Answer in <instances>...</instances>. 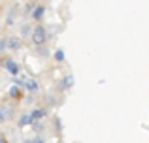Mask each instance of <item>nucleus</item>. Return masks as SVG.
Returning a JSON list of instances; mask_svg holds the SVG:
<instances>
[{"label":"nucleus","mask_w":149,"mask_h":143,"mask_svg":"<svg viewBox=\"0 0 149 143\" xmlns=\"http://www.w3.org/2000/svg\"><path fill=\"white\" fill-rule=\"evenodd\" d=\"M70 85H72V77H64V85H62V87H70Z\"/></svg>","instance_id":"423d86ee"},{"label":"nucleus","mask_w":149,"mask_h":143,"mask_svg":"<svg viewBox=\"0 0 149 143\" xmlns=\"http://www.w3.org/2000/svg\"><path fill=\"white\" fill-rule=\"evenodd\" d=\"M26 87H29V88H32V90H36V83H34V81H26Z\"/></svg>","instance_id":"0eeeda50"},{"label":"nucleus","mask_w":149,"mask_h":143,"mask_svg":"<svg viewBox=\"0 0 149 143\" xmlns=\"http://www.w3.org/2000/svg\"><path fill=\"white\" fill-rule=\"evenodd\" d=\"M10 92H11V96H17V94H19V90H17V88H15V87H13V88H11V90H10Z\"/></svg>","instance_id":"9d476101"},{"label":"nucleus","mask_w":149,"mask_h":143,"mask_svg":"<svg viewBox=\"0 0 149 143\" xmlns=\"http://www.w3.org/2000/svg\"><path fill=\"white\" fill-rule=\"evenodd\" d=\"M57 59H58V60H62V59H64V53L58 51V53H57Z\"/></svg>","instance_id":"1a4fd4ad"},{"label":"nucleus","mask_w":149,"mask_h":143,"mask_svg":"<svg viewBox=\"0 0 149 143\" xmlns=\"http://www.w3.org/2000/svg\"><path fill=\"white\" fill-rule=\"evenodd\" d=\"M4 47H6V40H2V41H0V51H2Z\"/></svg>","instance_id":"9b49d317"},{"label":"nucleus","mask_w":149,"mask_h":143,"mask_svg":"<svg viewBox=\"0 0 149 143\" xmlns=\"http://www.w3.org/2000/svg\"><path fill=\"white\" fill-rule=\"evenodd\" d=\"M6 45L10 49H19V45H21V44H19V40H15V38H10V40H6Z\"/></svg>","instance_id":"f03ea898"},{"label":"nucleus","mask_w":149,"mask_h":143,"mask_svg":"<svg viewBox=\"0 0 149 143\" xmlns=\"http://www.w3.org/2000/svg\"><path fill=\"white\" fill-rule=\"evenodd\" d=\"M6 68H8L11 73H17V72H19V66H17L15 62H11V60H10V62H6Z\"/></svg>","instance_id":"7ed1b4c3"},{"label":"nucleus","mask_w":149,"mask_h":143,"mask_svg":"<svg viewBox=\"0 0 149 143\" xmlns=\"http://www.w3.org/2000/svg\"><path fill=\"white\" fill-rule=\"evenodd\" d=\"M44 115H45V111H44V109H38V111H34V113L30 115V121H36V119L44 117Z\"/></svg>","instance_id":"20e7f679"},{"label":"nucleus","mask_w":149,"mask_h":143,"mask_svg":"<svg viewBox=\"0 0 149 143\" xmlns=\"http://www.w3.org/2000/svg\"><path fill=\"white\" fill-rule=\"evenodd\" d=\"M32 41L36 45H42L45 41V28L44 26H36V28L32 30Z\"/></svg>","instance_id":"f257e3e1"},{"label":"nucleus","mask_w":149,"mask_h":143,"mask_svg":"<svg viewBox=\"0 0 149 143\" xmlns=\"http://www.w3.org/2000/svg\"><path fill=\"white\" fill-rule=\"evenodd\" d=\"M42 15H44V8H36L34 10V19H40Z\"/></svg>","instance_id":"39448f33"},{"label":"nucleus","mask_w":149,"mask_h":143,"mask_svg":"<svg viewBox=\"0 0 149 143\" xmlns=\"http://www.w3.org/2000/svg\"><path fill=\"white\" fill-rule=\"evenodd\" d=\"M29 121H30V117H23V119H21V124L25 126V124H26V122H29ZM30 122H32V121H30Z\"/></svg>","instance_id":"6e6552de"}]
</instances>
